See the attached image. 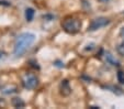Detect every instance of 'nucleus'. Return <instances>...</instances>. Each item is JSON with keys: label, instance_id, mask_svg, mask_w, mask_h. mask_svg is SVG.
<instances>
[{"label": "nucleus", "instance_id": "1", "mask_svg": "<svg viewBox=\"0 0 124 109\" xmlns=\"http://www.w3.org/2000/svg\"><path fill=\"white\" fill-rule=\"evenodd\" d=\"M35 35L30 32H24L21 33L16 40V44H14V55L16 57H20L30 49V46L34 43Z\"/></svg>", "mask_w": 124, "mask_h": 109}, {"label": "nucleus", "instance_id": "2", "mask_svg": "<svg viewBox=\"0 0 124 109\" xmlns=\"http://www.w3.org/2000/svg\"><path fill=\"white\" fill-rule=\"evenodd\" d=\"M62 28L67 33L75 34L77 32H79L80 28H81V21L78 19H75V18H66L62 22Z\"/></svg>", "mask_w": 124, "mask_h": 109}, {"label": "nucleus", "instance_id": "3", "mask_svg": "<svg viewBox=\"0 0 124 109\" xmlns=\"http://www.w3.org/2000/svg\"><path fill=\"white\" fill-rule=\"evenodd\" d=\"M109 23H110V20L107 19V18H104V17L97 18V19H93L91 22H90L88 30L96 31V30H98V29H101V28H103V26L108 25Z\"/></svg>", "mask_w": 124, "mask_h": 109}, {"label": "nucleus", "instance_id": "4", "mask_svg": "<svg viewBox=\"0 0 124 109\" xmlns=\"http://www.w3.org/2000/svg\"><path fill=\"white\" fill-rule=\"evenodd\" d=\"M22 84H23L24 88H26V89H34L39 84V79L33 74H26L24 76L23 81H22Z\"/></svg>", "mask_w": 124, "mask_h": 109}, {"label": "nucleus", "instance_id": "5", "mask_svg": "<svg viewBox=\"0 0 124 109\" xmlns=\"http://www.w3.org/2000/svg\"><path fill=\"white\" fill-rule=\"evenodd\" d=\"M61 92L64 96H68L71 92V88L69 86V83L67 81H63L61 84Z\"/></svg>", "mask_w": 124, "mask_h": 109}, {"label": "nucleus", "instance_id": "6", "mask_svg": "<svg viewBox=\"0 0 124 109\" xmlns=\"http://www.w3.org/2000/svg\"><path fill=\"white\" fill-rule=\"evenodd\" d=\"M104 57H105V61H107V63H108V64L113 65V66H119V62H117V59H115L114 56H113L110 52L105 53Z\"/></svg>", "mask_w": 124, "mask_h": 109}, {"label": "nucleus", "instance_id": "7", "mask_svg": "<svg viewBox=\"0 0 124 109\" xmlns=\"http://www.w3.org/2000/svg\"><path fill=\"white\" fill-rule=\"evenodd\" d=\"M34 14H35V11L33 8H28V9L25 10V19L28 22H31L33 20V18H34Z\"/></svg>", "mask_w": 124, "mask_h": 109}, {"label": "nucleus", "instance_id": "8", "mask_svg": "<svg viewBox=\"0 0 124 109\" xmlns=\"http://www.w3.org/2000/svg\"><path fill=\"white\" fill-rule=\"evenodd\" d=\"M12 105H13L16 108H22V107H24V101L21 99V98H13L12 99Z\"/></svg>", "mask_w": 124, "mask_h": 109}, {"label": "nucleus", "instance_id": "9", "mask_svg": "<svg viewBox=\"0 0 124 109\" xmlns=\"http://www.w3.org/2000/svg\"><path fill=\"white\" fill-rule=\"evenodd\" d=\"M116 51H117V53H119L120 55H122V56H124V41H123V42H122V43H120L119 45H117Z\"/></svg>", "mask_w": 124, "mask_h": 109}, {"label": "nucleus", "instance_id": "10", "mask_svg": "<svg viewBox=\"0 0 124 109\" xmlns=\"http://www.w3.org/2000/svg\"><path fill=\"white\" fill-rule=\"evenodd\" d=\"M117 79H119V82L121 84H124V73L121 71L117 72Z\"/></svg>", "mask_w": 124, "mask_h": 109}, {"label": "nucleus", "instance_id": "11", "mask_svg": "<svg viewBox=\"0 0 124 109\" xmlns=\"http://www.w3.org/2000/svg\"><path fill=\"white\" fill-rule=\"evenodd\" d=\"M120 34H121V36L124 39V28L121 29V32H120Z\"/></svg>", "mask_w": 124, "mask_h": 109}, {"label": "nucleus", "instance_id": "12", "mask_svg": "<svg viewBox=\"0 0 124 109\" xmlns=\"http://www.w3.org/2000/svg\"><path fill=\"white\" fill-rule=\"evenodd\" d=\"M100 1H101V2H108L109 0H100Z\"/></svg>", "mask_w": 124, "mask_h": 109}]
</instances>
